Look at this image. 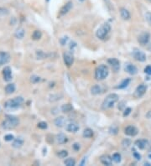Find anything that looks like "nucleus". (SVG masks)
Returning <instances> with one entry per match:
<instances>
[{
	"label": "nucleus",
	"mask_w": 151,
	"mask_h": 166,
	"mask_svg": "<svg viewBox=\"0 0 151 166\" xmlns=\"http://www.w3.org/2000/svg\"><path fill=\"white\" fill-rule=\"evenodd\" d=\"M23 144H24V141H23L21 138H17V139H15V140L14 141V143H13V147L16 148H19L22 147Z\"/></svg>",
	"instance_id": "27"
},
{
	"label": "nucleus",
	"mask_w": 151,
	"mask_h": 166,
	"mask_svg": "<svg viewBox=\"0 0 151 166\" xmlns=\"http://www.w3.org/2000/svg\"><path fill=\"white\" fill-rule=\"evenodd\" d=\"M24 34H25L24 30L23 28H19L15 32V37L18 39H23L24 36Z\"/></svg>",
	"instance_id": "26"
},
{
	"label": "nucleus",
	"mask_w": 151,
	"mask_h": 166,
	"mask_svg": "<svg viewBox=\"0 0 151 166\" xmlns=\"http://www.w3.org/2000/svg\"><path fill=\"white\" fill-rule=\"evenodd\" d=\"M80 1H84V0H80Z\"/></svg>",
	"instance_id": "45"
},
{
	"label": "nucleus",
	"mask_w": 151,
	"mask_h": 166,
	"mask_svg": "<svg viewBox=\"0 0 151 166\" xmlns=\"http://www.w3.org/2000/svg\"><path fill=\"white\" fill-rule=\"evenodd\" d=\"M111 30V26L109 24L105 23L103 24L96 32V36L97 37L100 39H103L105 37L108 35V34L110 32Z\"/></svg>",
	"instance_id": "3"
},
{
	"label": "nucleus",
	"mask_w": 151,
	"mask_h": 166,
	"mask_svg": "<svg viewBox=\"0 0 151 166\" xmlns=\"http://www.w3.org/2000/svg\"><path fill=\"white\" fill-rule=\"evenodd\" d=\"M42 36V33L39 31V30H35L34 33L32 34V39H35V40H38Z\"/></svg>",
	"instance_id": "31"
},
{
	"label": "nucleus",
	"mask_w": 151,
	"mask_h": 166,
	"mask_svg": "<svg viewBox=\"0 0 151 166\" xmlns=\"http://www.w3.org/2000/svg\"><path fill=\"white\" fill-rule=\"evenodd\" d=\"M118 101V96L115 93H111L109 94L103 101L102 104V108L103 110H107L111 108H113L114 104Z\"/></svg>",
	"instance_id": "1"
},
{
	"label": "nucleus",
	"mask_w": 151,
	"mask_h": 166,
	"mask_svg": "<svg viewBox=\"0 0 151 166\" xmlns=\"http://www.w3.org/2000/svg\"><path fill=\"white\" fill-rule=\"evenodd\" d=\"M144 72L146 74H148V75H151V65L147 66L144 68Z\"/></svg>",
	"instance_id": "38"
},
{
	"label": "nucleus",
	"mask_w": 151,
	"mask_h": 166,
	"mask_svg": "<svg viewBox=\"0 0 151 166\" xmlns=\"http://www.w3.org/2000/svg\"><path fill=\"white\" fill-rule=\"evenodd\" d=\"M109 74V69L105 65H100L95 71V78L97 81H102L108 77Z\"/></svg>",
	"instance_id": "2"
},
{
	"label": "nucleus",
	"mask_w": 151,
	"mask_h": 166,
	"mask_svg": "<svg viewBox=\"0 0 151 166\" xmlns=\"http://www.w3.org/2000/svg\"><path fill=\"white\" fill-rule=\"evenodd\" d=\"M30 81H31L33 83H37V82H39V81H40V77H39L37 75H33V76H31Z\"/></svg>",
	"instance_id": "36"
},
{
	"label": "nucleus",
	"mask_w": 151,
	"mask_h": 166,
	"mask_svg": "<svg viewBox=\"0 0 151 166\" xmlns=\"http://www.w3.org/2000/svg\"><path fill=\"white\" fill-rule=\"evenodd\" d=\"M93 136V131L91 129H86L83 131V137L89 138Z\"/></svg>",
	"instance_id": "25"
},
{
	"label": "nucleus",
	"mask_w": 151,
	"mask_h": 166,
	"mask_svg": "<svg viewBox=\"0 0 151 166\" xmlns=\"http://www.w3.org/2000/svg\"><path fill=\"white\" fill-rule=\"evenodd\" d=\"M63 58H64V62L67 66H71L74 62V57L70 52L65 53L63 55Z\"/></svg>",
	"instance_id": "9"
},
{
	"label": "nucleus",
	"mask_w": 151,
	"mask_h": 166,
	"mask_svg": "<svg viewBox=\"0 0 151 166\" xmlns=\"http://www.w3.org/2000/svg\"><path fill=\"white\" fill-rule=\"evenodd\" d=\"M10 60V55L6 52H0V66L7 64Z\"/></svg>",
	"instance_id": "12"
},
{
	"label": "nucleus",
	"mask_w": 151,
	"mask_h": 166,
	"mask_svg": "<svg viewBox=\"0 0 151 166\" xmlns=\"http://www.w3.org/2000/svg\"><path fill=\"white\" fill-rule=\"evenodd\" d=\"M135 145L139 149H144L148 145V141L145 139H139L135 142Z\"/></svg>",
	"instance_id": "17"
},
{
	"label": "nucleus",
	"mask_w": 151,
	"mask_h": 166,
	"mask_svg": "<svg viewBox=\"0 0 151 166\" xmlns=\"http://www.w3.org/2000/svg\"><path fill=\"white\" fill-rule=\"evenodd\" d=\"M72 2H68L66 4H65V5L61 8L60 12V15H64V14H67V13L72 9Z\"/></svg>",
	"instance_id": "16"
},
{
	"label": "nucleus",
	"mask_w": 151,
	"mask_h": 166,
	"mask_svg": "<svg viewBox=\"0 0 151 166\" xmlns=\"http://www.w3.org/2000/svg\"><path fill=\"white\" fill-rule=\"evenodd\" d=\"M72 147H73V148L75 149L76 151H78L80 149V144H74Z\"/></svg>",
	"instance_id": "42"
},
{
	"label": "nucleus",
	"mask_w": 151,
	"mask_h": 166,
	"mask_svg": "<svg viewBox=\"0 0 151 166\" xmlns=\"http://www.w3.org/2000/svg\"><path fill=\"white\" fill-rule=\"evenodd\" d=\"M112 159H113V161L114 162V163L118 164V163H120V162H121V159H122V157H121V154H118V153H115V154L113 155Z\"/></svg>",
	"instance_id": "28"
},
{
	"label": "nucleus",
	"mask_w": 151,
	"mask_h": 166,
	"mask_svg": "<svg viewBox=\"0 0 151 166\" xmlns=\"http://www.w3.org/2000/svg\"><path fill=\"white\" fill-rule=\"evenodd\" d=\"M56 139L58 144H65V143L67 142V138H66V136L65 134H63V133L58 134L56 137Z\"/></svg>",
	"instance_id": "21"
},
{
	"label": "nucleus",
	"mask_w": 151,
	"mask_h": 166,
	"mask_svg": "<svg viewBox=\"0 0 151 166\" xmlns=\"http://www.w3.org/2000/svg\"><path fill=\"white\" fill-rule=\"evenodd\" d=\"M14 91H15V85L13 83L8 84L5 87V92L7 94H12L14 92Z\"/></svg>",
	"instance_id": "22"
},
{
	"label": "nucleus",
	"mask_w": 151,
	"mask_h": 166,
	"mask_svg": "<svg viewBox=\"0 0 151 166\" xmlns=\"http://www.w3.org/2000/svg\"><path fill=\"white\" fill-rule=\"evenodd\" d=\"M24 102V99L21 96H17L14 97L11 100L7 101L4 103V107L7 108H17L21 106V104Z\"/></svg>",
	"instance_id": "5"
},
{
	"label": "nucleus",
	"mask_w": 151,
	"mask_h": 166,
	"mask_svg": "<svg viewBox=\"0 0 151 166\" xmlns=\"http://www.w3.org/2000/svg\"><path fill=\"white\" fill-rule=\"evenodd\" d=\"M14 135H12V134H7V135L4 136V140H5V141L9 142V141L14 140Z\"/></svg>",
	"instance_id": "34"
},
{
	"label": "nucleus",
	"mask_w": 151,
	"mask_h": 166,
	"mask_svg": "<svg viewBox=\"0 0 151 166\" xmlns=\"http://www.w3.org/2000/svg\"><path fill=\"white\" fill-rule=\"evenodd\" d=\"M133 156H134L135 159H138V160H140V159H141V155H140L139 154H138L136 151H133Z\"/></svg>",
	"instance_id": "41"
},
{
	"label": "nucleus",
	"mask_w": 151,
	"mask_h": 166,
	"mask_svg": "<svg viewBox=\"0 0 151 166\" xmlns=\"http://www.w3.org/2000/svg\"><path fill=\"white\" fill-rule=\"evenodd\" d=\"M149 1H150V2H151V0H149Z\"/></svg>",
	"instance_id": "46"
},
{
	"label": "nucleus",
	"mask_w": 151,
	"mask_h": 166,
	"mask_svg": "<svg viewBox=\"0 0 151 166\" xmlns=\"http://www.w3.org/2000/svg\"><path fill=\"white\" fill-rule=\"evenodd\" d=\"M66 131L70 132V133H76L79 130V126L76 124V123H69L67 126H66Z\"/></svg>",
	"instance_id": "19"
},
{
	"label": "nucleus",
	"mask_w": 151,
	"mask_h": 166,
	"mask_svg": "<svg viewBox=\"0 0 151 166\" xmlns=\"http://www.w3.org/2000/svg\"><path fill=\"white\" fill-rule=\"evenodd\" d=\"M149 158H150V159H151V154H150V155H149Z\"/></svg>",
	"instance_id": "44"
},
{
	"label": "nucleus",
	"mask_w": 151,
	"mask_h": 166,
	"mask_svg": "<svg viewBox=\"0 0 151 166\" xmlns=\"http://www.w3.org/2000/svg\"><path fill=\"white\" fill-rule=\"evenodd\" d=\"M47 127H48V125H47V123L45 122H40V123H38V128L39 129H47Z\"/></svg>",
	"instance_id": "33"
},
{
	"label": "nucleus",
	"mask_w": 151,
	"mask_h": 166,
	"mask_svg": "<svg viewBox=\"0 0 151 166\" xmlns=\"http://www.w3.org/2000/svg\"><path fill=\"white\" fill-rule=\"evenodd\" d=\"M65 123H66V120L63 117H59L55 120V125L59 128H62L65 125Z\"/></svg>",
	"instance_id": "20"
},
{
	"label": "nucleus",
	"mask_w": 151,
	"mask_h": 166,
	"mask_svg": "<svg viewBox=\"0 0 151 166\" xmlns=\"http://www.w3.org/2000/svg\"><path fill=\"white\" fill-rule=\"evenodd\" d=\"M147 49H148V51H151V44L150 45H149V46H148V48H147Z\"/></svg>",
	"instance_id": "43"
},
{
	"label": "nucleus",
	"mask_w": 151,
	"mask_h": 166,
	"mask_svg": "<svg viewBox=\"0 0 151 166\" xmlns=\"http://www.w3.org/2000/svg\"><path fill=\"white\" fill-rule=\"evenodd\" d=\"M3 78L6 81H9L12 80V71H11L10 67L6 66V67L3 68Z\"/></svg>",
	"instance_id": "10"
},
{
	"label": "nucleus",
	"mask_w": 151,
	"mask_h": 166,
	"mask_svg": "<svg viewBox=\"0 0 151 166\" xmlns=\"http://www.w3.org/2000/svg\"><path fill=\"white\" fill-rule=\"evenodd\" d=\"M133 58H134L136 60H138V61L144 62V61L146 60V55H145L143 51H139V50L135 49V50L133 51Z\"/></svg>",
	"instance_id": "8"
},
{
	"label": "nucleus",
	"mask_w": 151,
	"mask_h": 166,
	"mask_svg": "<svg viewBox=\"0 0 151 166\" xmlns=\"http://www.w3.org/2000/svg\"><path fill=\"white\" fill-rule=\"evenodd\" d=\"M130 144H131V141H130L129 139H128V138H126V139H124V140L123 141V145L124 147H129Z\"/></svg>",
	"instance_id": "37"
},
{
	"label": "nucleus",
	"mask_w": 151,
	"mask_h": 166,
	"mask_svg": "<svg viewBox=\"0 0 151 166\" xmlns=\"http://www.w3.org/2000/svg\"><path fill=\"white\" fill-rule=\"evenodd\" d=\"M130 112H131V108H127L125 109V111H124V112H123V117L129 116Z\"/></svg>",
	"instance_id": "39"
},
{
	"label": "nucleus",
	"mask_w": 151,
	"mask_h": 166,
	"mask_svg": "<svg viewBox=\"0 0 151 166\" xmlns=\"http://www.w3.org/2000/svg\"><path fill=\"white\" fill-rule=\"evenodd\" d=\"M19 123V119L14 117H9L2 123V127L5 129H12Z\"/></svg>",
	"instance_id": "4"
},
{
	"label": "nucleus",
	"mask_w": 151,
	"mask_h": 166,
	"mask_svg": "<svg viewBox=\"0 0 151 166\" xmlns=\"http://www.w3.org/2000/svg\"><path fill=\"white\" fill-rule=\"evenodd\" d=\"M67 40H68V37H63V38H61V39H60V43H61V45H65Z\"/></svg>",
	"instance_id": "40"
},
{
	"label": "nucleus",
	"mask_w": 151,
	"mask_h": 166,
	"mask_svg": "<svg viewBox=\"0 0 151 166\" xmlns=\"http://www.w3.org/2000/svg\"><path fill=\"white\" fill-rule=\"evenodd\" d=\"M67 155H68V152L66 150H61L58 153V156L60 159H65L66 157H67Z\"/></svg>",
	"instance_id": "32"
},
{
	"label": "nucleus",
	"mask_w": 151,
	"mask_h": 166,
	"mask_svg": "<svg viewBox=\"0 0 151 166\" xmlns=\"http://www.w3.org/2000/svg\"><path fill=\"white\" fill-rule=\"evenodd\" d=\"M108 62L109 63V65H111L113 66L115 72H117L119 68H120V62L118 59L116 58H111L108 60Z\"/></svg>",
	"instance_id": "13"
},
{
	"label": "nucleus",
	"mask_w": 151,
	"mask_h": 166,
	"mask_svg": "<svg viewBox=\"0 0 151 166\" xmlns=\"http://www.w3.org/2000/svg\"><path fill=\"white\" fill-rule=\"evenodd\" d=\"M125 71L130 75H136L138 73V68L132 64H128L125 66Z\"/></svg>",
	"instance_id": "15"
},
{
	"label": "nucleus",
	"mask_w": 151,
	"mask_h": 166,
	"mask_svg": "<svg viewBox=\"0 0 151 166\" xmlns=\"http://www.w3.org/2000/svg\"><path fill=\"white\" fill-rule=\"evenodd\" d=\"M124 133H125V134H127L129 136L134 137L138 134V129H136L134 126H128L124 129Z\"/></svg>",
	"instance_id": "11"
},
{
	"label": "nucleus",
	"mask_w": 151,
	"mask_h": 166,
	"mask_svg": "<svg viewBox=\"0 0 151 166\" xmlns=\"http://www.w3.org/2000/svg\"><path fill=\"white\" fill-rule=\"evenodd\" d=\"M146 91H147V86L144 85V84H140L135 89L134 93H133V96L135 98H140L145 94Z\"/></svg>",
	"instance_id": "6"
},
{
	"label": "nucleus",
	"mask_w": 151,
	"mask_h": 166,
	"mask_svg": "<svg viewBox=\"0 0 151 166\" xmlns=\"http://www.w3.org/2000/svg\"><path fill=\"white\" fill-rule=\"evenodd\" d=\"M120 15H121V18H123V20H129L130 18L129 12L126 9H124V8H122L120 9Z\"/></svg>",
	"instance_id": "18"
},
{
	"label": "nucleus",
	"mask_w": 151,
	"mask_h": 166,
	"mask_svg": "<svg viewBox=\"0 0 151 166\" xmlns=\"http://www.w3.org/2000/svg\"><path fill=\"white\" fill-rule=\"evenodd\" d=\"M102 92V87L99 85H94L91 87V93L93 95H98Z\"/></svg>",
	"instance_id": "23"
},
{
	"label": "nucleus",
	"mask_w": 151,
	"mask_h": 166,
	"mask_svg": "<svg viewBox=\"0 0 151 166\" xmlns=\"http://www.w3.org/2000/svg\"><path fill=\"white\" fill-rule=\"evenodd\" d=\"M73 110V107L72 106V104L70 103H67V104H64L62 105L61 107V111L65 113H67V112H70Z\"/></svg>",
	"instance_id": "24"
},
{
	"label": "nucleus",
	"mask_w": 151,
	"mask_h": 166,
	"mask_svg": "<svg viewBox=\"0 0 151 166\" xmlns=\"http://www.w3.org/2000/svg\"><path fill=\"white\" fill-rule=\"evenodd\" d=\"M100 160H101L102 164L104 165H111L112 163H113V159H112L109 155H108V154L102 155V156L101 157Z\"/></svg>",
	"instance_id": "14"
},
{
	"label": "nucleus",
	"mask_w": 151,
	"mask_h": 166,
	"mask_svg": "<svg viewBox=\"0 0 151 166\" xmlns=\"http://www.w3.org/2000/svg\"><path fill=\"white\" fill-rule=\"evenodd\" d=\"M145 19L148 22V24L151 25V13L150 12H147L145 14Z\"/></svg>",
	"instance_id": "35"
},
{
	"label": "nucleus",
	"mask_w": 151,
	"mask_h": 166,
	"mask_svg": "<svg viewBox=\"0 0 151 166\" xmlns=\"http://www.w3.org/2000/svg\"><path fill=\"white\" fill-rule=\"evenodd\" d=\"M150 40V35L148 32H144L141 35H139V36L138 37V42L141 45H147Z\"/></svg>",
	"instance_id": "7"
},
{
	"label": "nucleus",
	"mask_w": 151,
	"mask_h": 166,
	"mask_svg": "<svg viewBox=\"0 0 151 166\" xmlns=\"http://www.w3.org/2000/svg\"><path fill=\"white\" fill-rule=\"evenodd\" d=\"M129 82H130V79L129 78H128V79H125L120 85H118V87H117V88H118V89H123V88H125L126 87H128V85L129 84Z\"/></svg>",
	"instance_id": "29"
},
{
	"label": "nucleus",
	"mask_w": 151,
	"mask_h": 166,
	"mask_svg": "<svg viewBox=\"0 0 151 166\" xmlns=\"http://www.w3.org/2000/svg\"><path fill=\"white\" fill-rule=\"evenodd\" d=\"M64 164L67 166H74L76 165V160L72 158H68L64 161Z\"/></svg>",
	"instance_id": "30"
}]
</instances>
